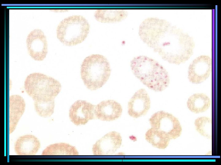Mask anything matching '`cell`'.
Returning a JSON list of instances; mask_svg holds the SVG:
<instances>
[{
    "label": "cell",
    "mask_w": 221,
    "mask_h": 165,
    "mask_svg": "<svg viewBox=\"0 0 221 165\" xmlns=\"http://www.w3.org/2000/svg\"><path fill=\"white\" fill-rule=\"evenodd\" d=\"M138 34L145 43L170 63L179 64L193 54V38L165 20L152 17L145 19L139 26Z\"/></svg>",
    "instance_id": "cell-1"
},
{
    "label": "cell",
    "mask_w": 221,
    "mask_h": 165,
    "mask_svg": "<svg viewBox=\"0 0 221 165\" xmlns=\"http://www.w3.org/2000/svg\"><path fill=\"white\" fill-rule=\"evenodd\" d=\"M130 66L135 76L149 89L161 92L169 86L167 71L153 59L143 55L137 56L131 61Z\"/></svg>",
    "instance_id": "cell-2"
},
{
    "label": "cell",
    "mask_w": 221,
    "mask_h": 165,
    "mask_svg": "<svg viewBox=\"0 0 221 165\" xmlns=\"http://www.w3.org/2000/svg\"><path fill=\"white\" fill-rule=\"evenodd\" d=\"M110 73L108 60L99 54L87 56L84 59L81 66V78L87 88L91 90L102 87L108 80Z\"/></svg>",
    "instance_id": "cell-3"
},
{
    "label": "cell",
    "mask_w": 221,
    "mask_h": 165,
    "mask_svg": "<svg viewBox=\"0 0 221 165\" xmlns=\"http://www.w3.org/2000/svg\"><path fill=\"white\" fill-rule=\"evenodd\" d=\"M61 86L52 77L39 73H33L26 77L24 88L34 101L54 100L60 92Z\"/></svg>",
    "instance_id": "cell-4"
},
{
    "label": "cell",
    "mask_w": 221,
    "mask_h": 165,
    "mask_svg": "<svg viewBox=\"0 0 221 165\" xmlns=\"http://www.w3.org/2000/svg\"><path fill=\"white\" fill-rule=\"evenodd\" d=\"M89 29V24L84 17L80 15H73L60 22L57 28V37L64 44L74 46L85 39Z\"/></svg>",
    "instance_id": "cell-5"
},
{
    "label": "cell",
    "mask_w": 221,
    "mask_h": 165,
    "mask_svg": "<svg viewBox=\"0 0 221 165\" xmlns=\"http://www.w3.org/2000/svg\"><path fill=\"white\" fill-rule=\"evenodd\" d=\"M152 127L165 133L170 139L180 135L182 128L178 119L172 114L163 111L154 113L149 119Z\"/></svg>",
    "instance_id": "cell-6"
},
{
    "label": "cell",
    "mask_w": 221,
    "mask_h": 165,
    "mask_svg": "<svg viewBox=\"0 0 221 165\" xmlns=\"http://www.w3.org/2000/svg\"><path fill=\"white\" fill-rule=\"evenodd\" d=\"M212 70V60L207 55H201L195 58L190 64L188 78L191 83H200L210 75Z\"/></svg>",
    "instance_id": "cell-7"
},
{
    "label": "cell",
    "mask_w": 221,
    "mask_h": 165,
    "mask_svg": "<svg viewBox=\"0 0 221 165\" xmlns=\"http://www.w3.org/2000/svg\"><path fill=\"white\" fill-rule=\"evenodd\" d=\"M29 55L33 59L41 61L48 53V45L45 36L40 29H34L28 35L26 40Z\"/></svg>",
    "instance_id": "cell-8"
},
{
    "label": "cell",
    "mask_w": 221,
    "mask_h": 165,
    "mask_svg": "<svg viewBox=\"0 0 221 165\" xmlns=\"http://www.w3.org/2000/svg\"><path fill=\"white\" fill-rule=\"evenodd\" d=\"M95 105L86 101L79 100L71 106L69 111L71 121L76 125H84L96 118Z\"/></svg>",
    "instance_id": "cell-9"
},
{
    "label": "cell",
    "mask_w": 221,
    "mask_h": 165,
    "mask_svg": "<svg viewBox=\"0 0 221 165\" xmlns=\"http://www.w3.org/2000/svg\"><path fill=\"white\" fill-rule=\"evenodd\" d=\"M122 143V138L119 133L115 131L110 132L93 145V154L96 156L112 155L120 147Z\"/></svg>",
    "instance_id": "cell-10"
},
{
    "label": "cell",
    "mask_w": 221,
    "mask_h": 165,
    "mask_svg": "<svg viewBox=\"0 0 221 165\" xmlns=\"http://www.w3.org/2000/svg\"><path fill=\"white\" fill-rule=\"evenodd\" d=\"M150 100L145 90L141 88L137 91L128 104V113L130 116L138 118L145 115L150 109Z\"/></svg>",
    "instance_id": "cell-11"
},
{
    "label": "cell",
    "mask_w": 221,
    "mask_h": 165,
    "mask_svg": "<svg viewBox=\"0 0 221 165\" xmlns=\"http://www.w3.org/2000/svg\"><path fill=\"white\" fill-rule=\"evenodd\" d=\"M122 108L117 101L112 100L103 101L95 106V113L96 118L102 121L114 120L120 117Z\"/></svg>",
    "instance_id": "cell-12"
},
{
    "label": "cell",
    "mask_w": 221,
    "mask_h": 165,
    "mask_svg": "<svg viewBox=\"0 0 221 165\" xmlns=\"http://www.w3.org/2000/svg\"><path fill=\"white\" fill-rule=\"evenodd\" d=\"M25 104L23 98L18 95L9 97V134L13 132L23 115Z\"/></svg>",
    "instance_id": "cell-13"
},
{
    "label": "cell",
    "mask_w": 221,
    "mask_h": 165,
    "mask_svg": "<svg viewBox=\"0 0 221 165\" xmlns=\"http://www.w3.org/2000/svg\"><path fill=\"white\" fill-rule=\"evenodd\" d=\"M40 147L39 140L34 136L26 135L19 137L14 144V150L19 155H34Z\"/></svg>",
    "instance_id": "cell-14"
},
{
    "label": "cell",
    "mask_w": 221,
    "mask_h": 165,
    "mask_svg": "<svg viewBox=\"0 0 221 165\" xmlns=\"http://www.w3.org/2000/svg\"><path fill=\"white\" fill-rule=\"evenodd\" d=\"M128 15L127 11L125 9H100L96 10L94 16L101 22L115 23L122 20Z\"/></svg>",
    "instance_id": "cell-15"
},
{
    "label": "cell",
    "mask_w": 221,
    "mask_h": 165,
    "mask_svg": "<svg viewBox=\"0 0 221 165\" xmlns=\"http://www.w3.org/2000/svg\"><path fill=\"white\" fill-rule=\"evenodd\" d=\"M211 104L209 98L203 93L193 94L189 98L187 103L188 109L196 113L205 112L209 108Z\"/></svg>",
    "instance_id": "cell-16"
},
{
    "label": "cell",
    "mask_w": 221,
    "mask_h": 165,
    "mask_svg": "<svg viewBox=\"0 0 221 165\" xmlns=\"http://www.w3.org/2000/svg\"><path fill=\"white\" fill-rule=\"evenodd\" d=\"M145 138L153 146L161 149L166 148L170 140L165 133L152 127L146 133Z\"/></svg>",
    "instance_id": "cell-17"
},
{
    "label": "cell",
    "mask_w": 221,
    "mask_h": 165,
    "mask_svg": "<svg viewBox=\"0 0 221 165\" xmlns=\"http://www.w3.org/2000/svg\"><path fill=\"white\" fill-rule=\"evenodd\" d=\"M42 155L76 156L79 153L76 148L68 144L56 143L47 147L43 151Z\"/></svg>",
    "instance_id": "cell-18"
},
{
    "label": "cell",
    "mask_w": 221,
    "mask_h": 165,
    "mask_svg": "<svg viewBox=\"0 0 221 165\" xmlns=\"http://www.w3.org/2000/svg\"><path fill=\"white\" fill-rule=\"evenodd\" d=\"M195 125L197 131L202 136L211 139L212 137V121L206 117H201L195 121Z\"/></svg>",
    "instance_id": "cell-19"
},
{
    "label": "cell",
    "mask_w": 221,
    "mask_h": 165,
    "mask_svg": "<svg viewBox=\"0 0 221 165\" xmlns=\"http://www.w3.org/2000/svg\"><path fill=\"white\" fill-rule=\"evenodd\" d=\"M34 106L35 110L39 116L43 117H50L54 112V100L34 101Z\"/></svg>",
    "instance_id": "cell-20"
}]
</instances>
